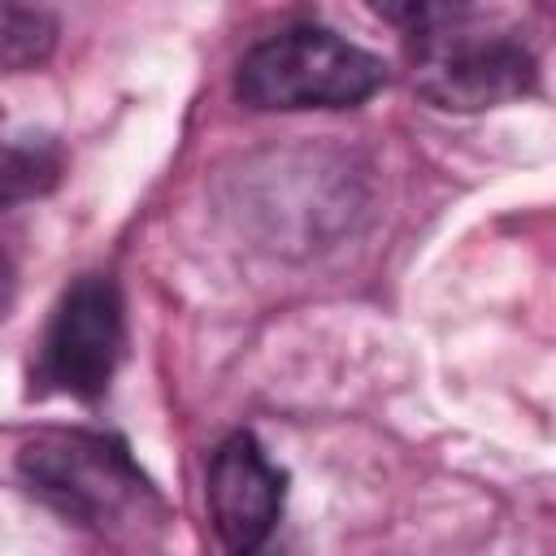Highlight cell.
Returning a JSON list of instances; mask_svg holds the SVG:
<instances>
[{
	"instance_id": "4",
	"label": "cell",
	"mask_w": 556,
	"mask_h": 556,
	"mask_svg": "<svg viewBox=\"0 0 556 556\" xmlns=\"http://www.w3.org/2000/svg\"><path fill=\"white\" fill-rule=\"evenodd\" d=\"M122 356V295L109 274H83L65 287L48 339L39 378L74 400H100Z\"/></svg>"
},
{
	"instance_id": "3",
	"label": "cell",
	"mask_w": 556,
	"mask_h": 556,
	"mask_svg": "<svg viewBox=\"0 0 556 556\" xmlns=\"http://www.w3.org/2000/svg\"><path fill=\"white\" fill-rule=\"evenodd\" d=\"M22 482L83 526L130 521L143 508H156V495L139 465L130 460L122 439L87 434V430H52L22 447L17 456Z\"/></svg>"
},
{
	"instance_id": "5",
	"label": "cell",
	"mask_w": 556,
	"mask_h": 556,
	"mask_svg": "<svg viewBox=\"0 0 556 556\" xmlns=\"http://www.w3.org/2000/svg\"><path fill=\"white\" fill-rule=\"evenodd\" d=\"M208 517L230 556H261L282 521L287 473L252 434H230L208 460Z\"/></svg>"
},
{
	"instance_id": "6",
	"label": "cell",
	"mask_w": 556,
	"mask_h": 556,
	"mask_svg": "<svg viewBox=\"0 0 556 556\" xmlns=\"http://www.w3.org/2000/svg\"><path fill=\"white\" fill-rule=\"evenodd\" d=\"M65 174V152L48 135L0 139V208L48 195Z\"/></svg>"
},
{
	"instance_id": "8",
	"label": "cell",
	"mask_w": 556,
	"mask_h": 556,
	"mask_svg": "<svg viewBox=\"0 0 556 556\" xmlns=\"http://www.w3.org/2000/svg\"><path fill=\"white\" fill-rule=\"evenodd\" d=\"M13 295H17V274H13V261L0 252V317L13 308Z\"/></svg>"
},
{
	"instance_id": "7",
	"label": "cell",
	"mask_w": 556,
	"mask_h": 556,
	"mask_svg": "<svg viewBox=\"0 0 556 556\" xmlns=\"http://www.w3.org/2000/svg\"><path fill=\"white\" fill-rule=\"evenodd\" d=\"M56 39V22L43 9L0 4V70H26L48 56Z\"/></svg>"
},
{
	"instance_id": "2",
	"label": "cell",
	"mask_w": 556,
	"mask_h": 556,
	"mask_svg": "<svg viewBox=\"0 0 556 556\" xmlns=\"http://www.w3.org/2000/svg\"><path fill=\"white\" fill-rule=\"evenodd\" d=\"M387 83L374 52L326 26H287L252 43L235 74V96L256 113L352 109Z\"/></svg>"
},
{
	"instance_id": "1",
	"label": "cell",
	"mask_w": 556,
	"mask_h": 556,
	"mask_svg": "<svg viewBox=\"0 0 556 556\" xmlns=\"http://www.w3.org/2000/svg\"><path fill=\"white\" fill-rule=\"evenodd\" d=\"M387 17L408 22V70L434 109L478 113L534 87V52L508 30L473 26L469 4H404Z\"/></svg>"
}]
</instances>
